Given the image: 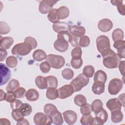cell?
<instances>
[{
  "label": "cell",
  "instance_id": "obj_1",
  "mask_svg": "<svg viewBox=\"0 0 125 125\" xmlns=\"http://www.w3.org/2000/svg\"><path fill=\"white\" fill-rule=\"evenodd\" d=\"M73 36L69 31H65L57 35V39L54 43V47L58 51L64 52L68 48L69 43H71Z\"/></svg>",
  "mask_w": 125,
  "mask_h": 125
},
{
  "label": "cell",
  "instance_id": "obj_2",
  "mask_svg": "<svg viewBox=\"0 0 125 125\" xmlns=\"http://www.w3.org/2000/svg\"><path fill=\"white\" fill-rule=\"evenodd\" d=\"M103 58L104 65L109 69L116 68L118 67L119 63L121 61V58L119 57L117 54L112 49L108 52Z\"/></svg>",
  "mask_w": 125,
  "mask_h": 125
},
{
  "label": "cell",
  "instance_id": "obj_3",
  "mask_svg": "<svg viewBox=\"0 0 125 125\" xmlns=\"http://www.w3.org/2000/svg\"><path fill=\"white\" fill-rule=\"evenodd\" d=\"M96 45L98 51L102 57L105 56L110 50V44L109 38L105 35H100L96 39Z\"/></svg>",
  "mask_w": 125,
  "mask_h": 125
},
{
  "label": "cell",
  "instance_id": "obj_4",
  "mask_svg": "<svg viewBox=\"0 0 125 125\" xmlns=\"http://www.w3.org/2000/svg\"><path fill=\"white\" fill-rule=\"evenodd\" d=\"M89 78L86 77L83 73L80 74L75 79L72 80L70 85L73 88L74 92L80 91L83 87L85 86L89 83Z\"/></svg>",
  "mask_w": 125,
  "mask_h": 125
},
{
  "label": "cell",
  "instance_id": "obj_5",
  "mask_svg": "<svg viewBox=\"0 0 125 125\" xmlns=\"http://www.w3.org/2000/svg\"><path fill=\"white\" fill-rule=\"evenodd\" d=\"M46 61L47 62L51 67L55 69H60L65 64V59L62 56L54 54H49L47 56Z\"/></svg>",
  "mask_w": 125,
  "mask_h": 125
},
{
  "label": "cell",
  "instance_id": "obj_6",
  "mask_svg": "<svg viewBox=\"0 0 125 125\" xmlns=\"http://www.w3.org/2000/svg\"><path fill=\"white\" fill-rule=\"evenodd\" d=\"M32 49L29 44L24 42L15 45L11 50V53L14 55L25 56L30 53Z\"/></svg>",
  "mask_w": 125,
  "mask_h": 125
},
{
  "label": "cell",
  "instance_id": "obj_7",
  "mask_svg": "<svg viewBox=\"0 0 125 125\" xmlns=\"http://www.w3.org/2000/svg\"><path fill=\"white\" fill-rule=\"evenodd\" d=\"M123 82L119 78H114L109 83L108 91L109 94L112 95L117 94L123 88Z\"/></svg>",
  "mask_w": 125,
  "mask_h": 125
},
{
  "label": "cell",
  "instance_id": "obj_8",
  "mask_svg": "<svg viewBox=\"0 0 125 125\" xmlns=\"http://www.w3.org/2000/svg\"><path fill=\"white\" fill-rule=\"evenodd\" d=\"M34 123L36 125H49L52 124L51 118L45 113L38 112L33 118Z\"/></svg>",
  "mask_w": 125,
  "mask_h": 125
},
{
  "label": "cell",
  "instance_id": "obj_9",
  "mask_svg": "<svg viewBox=\"0 0 125 125\" xmlns=\"http://www.w3.org/2000/svg\"><path fill=\"white\" fill-rule=\"evenodd\" d=\"M57 2L58 0H53L41 1L39 6V12L42 14H46L49 13L53 9V6Z\"/></svg>",
  "mask_w": 125,
  "mask_h": 125
},
{
  "label": "cell",
  "instance_id": "obj_10",
  "mask_svg": "<svg viewBox=\"0 0 125 125\" xmlns=\"http://www.w3.org/2000/svg\"><path fill=\"white\" fill-rule=\"evenodd\" d=\"M58 98L64 99L71 96L74 92L73 87L70 84H65L58 89Z\"/></svg>",
  "mask_w": 125,
  "mask_h": 125
},
{
  "label": "cell",
  "instance_id": "obj_11",
  "mask_svg": "<svg viewBox=\"0 0 125 125\" xmlns=\"http://www.w3.org/2000/svg\"><path fill=\"white\" fill-rule=\"evenodd\" d=\"M0 83L1 86L6 84L11 77V72L10 69L3 63H0Z\"/></svg>",
  "mask_w": 125,
  "mask_h": 125
},
{
  "label": "cell",
  "instance_id": "obj_12",
  "mask_svg": "<svg viewBox=\"0 0 125 125\" xmlns=\"http://www.w3.org/2000/svg\"><path fill=\"white\" fill-rule=\"evenodd\" d=\"M64 121L68 125H73L76 123L77 120V115L73 110H68L62 113Z\"/></svg>",
  "mask_w": 125,
  "mask_h": 125
},
{
  "label": "cell",
  "instance_id": "obj_13",
  "mask_svg": "<svg viewBox=\"0 0 125 125\" xmlns=\"http://www.w3.org/2000/svg\"><path fill=\"white\" fill-rule=\"evenodd\" d=\"M113 27L112 22L108 19H103L100 20L98 24L99 29L103 32L110 31Z\"/></svg>",
  "mask_w": 125,
  "mask_h": 125
},
{
  "label": "cell",
  "instance_id": "obj_14",
  "mask_svg": "<svg viewBox=\"0 0 125 125\" xmlns=\"http://www.w3.org/2000/svg\"><path fill=\"white\" fill-rule=\"evenodd\" d=\"M69 31L74 37L79 38L84 35L85 29L83 26L74 25L69 26Z\"/></svg>",
  "mask_w": 125,
  "mask_h": 125
},
{
  "label": "cell",
  "instance_id": "obj_15",
  "mask_svg": "<svg viewBox=\"0 0 125 125\" xmlns=\"http://www.w3.org/2000/svg\"><path fill=\"white\" fill-rule=\"evenodd\" d=\"M113 46L117 50V55L119 58H125V41L124 40L117 41L114 42Z\"/></svg>",
  "mask_w": 125,
  "mask_h": 125
},
{
  "label": "cell",
  "instance_id": "obj_16",
  "mask_svg": "<svg viewBox=\"0 0 125 125\" xmlns=\"http://www.w3.org/2000/svg\"><path fill=\"white\" fill-rule=\"evenodd\" d=\"M69 25L66 22L59 21L53 24V30L58 34L65 32L69 31Z\"/></svg>",
  "mask_w": 125,
  "mask_h": 125
},
{
  "label": "cell",
  "instance_id": "obj_17",
  "mask_svg": "<svg viewBox=\"0 0 125 125\" xmlns=\"http://www.w3.org/2000/svg\"><path fill=\"white\" fill-rule=\"evenodd\" d=\"M107 108L109 109L110 112L116 110H121L122 105L117 98L110 99L106 104Z\"/></svg>",
  "mask_w": 125,
  "mask_h": 125
},
{
  "label": "cell",
  "instance_id": "obj_18",
  "mask_svg": "<svg viewBox=\"0 0 125 125\" xmlns=\"http://www.w3.org/2000/svg\"><path fill=\"white\" fill-rule=\"evenodd\" d=\"M104 83L101 82H95L92 85V91L96 95H100L104 92Z\"/></svg>",
  "mask_w": 125,
  "mask_h": 125
},
{
  "label": "cell",
  "instance_id": "obj_19",
  "mask_svg": "<svg viewBox=\"0 0 125 125\" xmlns=\"http://www.w3.org/2000/svg\"><path fill=\"white\" fill-rule=\"evenodd\" d=\"M51 117L52 123L57 125H61L63 123V120L62 113L58 110L52 113L50 116Z\"/></svg>",
  "mask_w": 125,
  "mask_h": 125
},
{
  "label": "cell",
  "instance_id": "obj_20",
  "mask_svg": "<svg viewBox=\"0 0 125 125\" xmlns=\"http://www.w3.org/2000/svg\"><path fill=\"white\" fill-rule=\"evenodd\" d=\"M25 97L28 101L34 102L38 100L39 98V93L35 89L30 88L26 91Z\"/></svg>",
  "mask_w": 125,
  "mask_h": 125
},
{
  "label": "cell",
  "instance_id": "obj_21",
  "mask_svg": "<svg viewBox=\"0 0 125 125\" xmlns=\"http://www.w3.org/2000/svg\"><path fill=\"white\" fill-rule=\"evenodd\" d=\"M14 40L11 37H1L0 39V48L3 49H8L10 48L13 44Z\"/></svg>",
  "mask_w": 125,
  "mask_h": 125
},
{
  "label": "cell",
  "instance_id": "obj_22",
  "mask_svg": "<svg viewBox=\"0 0 125 125\" xmlns=\"http://www.w3.org/2000/svg\"><path fill=\"white\" fill-rule=\"evenodd\" d=\"M35 84L37 87L41 89L47 88V77L42 76H38L35 79Z\"/></svg>",
  "mask_w": 125,
  "mask_h": 125
},
{
  "label": "cell",
  "instance_id": "obj_23",
  "mask_svg": "<svg viewBox=\"0 0 125 125\" xmlns=\"http://www.w3.org/2000/svg\"><path fill=\"white\" fill-rule=\"evenodd\" d=\"M93 80L94 82H101L105 83L107 80L106 74L104 71L99 70L94 74Z\"/></svg>",
  "mask_w": 125,
  "mask_h": 125
},
{
  "label": "cell",
  "instance_id": "obj_24",
  "mask_svg": "<svg viewBox=\"0 0 125 125\" xmlns=\"http://www.w3.org/2000/svg\"><path fill=\"white\" fill-rule=\"evenodd\" d=\"M69 15V9L65 6H62L57 9V15L59 20L67 18Z\"/></svg>",
  "mask_w": 125,
  "mask_h": 125
},
{
  "label": "cell",
  "instance_id": "obj_25",
  "mask_svg": "<svg viewBox=\"0 0 125 125\" xmlns=\"http://www.w3.org/2000/svg\"><path fill=\"white\" fill-rule=\"evenodd\" d=\"M33 59L37 62H41L45 60L47 57L46 53L42 49H37L33 53Z\"/></svg>",
  "mask_w": 125,
  "mask_h": 125
},
{
  "label": "cell",
  "instance_id": "obj_26",
  "mask_svg": "<svg viewBox=\"0 0 125 125\" xmlns=\"http://www.w3.org/2000/svg\"><path fill=\"white\" fill-rule=\"evenodd\" d=\"M92 110L94 112L95 115L100 112L103 108V104L102 101L100 99H96L93 101L91 104Z\"/></svg>",
  "mask_w": 125,
  "mask_h": 125
},
{
  "label": "cell",
  "instance_id": "obj_27",
  "mask_svg": "<svg viewBox=\"0 0 125 125\" xmlns=\"http://www.w3.org/2000/svg\"><path fill=\"white\" fill-rule=\"evenodd\" d=\"M111 119L112 122L117 123L121 122L123 119V114L121 110H116L111 112Z\"/></svg>",
  "mask_w": 125,
  "mask_h": 125
},
{
  "label": "cell",
  "instance_id": "obj_28",
  "mask_svg": "<svg viewBox=\"0 0 125 125\" xmlns=\"http://www.w3.org/2000/svg\"><path fill=\"white\" fill-rule=\"evenodd\" d=\"M20 84L19 82L17 80L13 79L8 83L6 87V91L7 92H14L20 87Z\"/></svg>",
  "mask_w": 125,
  "mask_h": 125
},
{
  "label": "cell",
  "instance_id": "obj_29",
  "mask_svg": "<svg viewBox=\"0 0 125 125\" xmlns=\"http://www.w3.org/2000/svg\"><path fill=\"white\" fill-rule=\"evenodd\" d=\"M46 96L47 99L54 100L58 98V91L56 88H48L46 92Z\"/></svg>",
  "mask_w": 125,
  "mask_h": 125
},
{
  "label": "cell",
  "instance_id": "obj_30",
  "mask_svg": "<svg viewBox=\"0 0 125 125\" xmlns=\"http://www.w3.org/2000/svg\"><path fill=\"white\" fill-rule=\"evenodd\" d=\"M124 37L123 31L120 28L115 29L112 33V38L113 41L115 42L117 41L123 40Z\"/></svg>",
  "mask_w": 125,
  "mask_h": 125
},
{
  "label": "cell",
  "instance_id": "obj_31",
  "mask_svg": "<svg viewBox=\"0 0 125 125\" xmlns=\"http://www.w3.org/2000/svg\"><path fill=\"white\" fill-rule=\"evenodd\" d=\"M110 2L113 5L117 6V9L120 14L122 15L123 16L125 15V5L123 3V0H111Z\"/></svg>",
  "mask_w": 125,
  "mask_h": 125
},
{
  "label": "cell",
  "instance_id": "obj_32",
  "mask_svg": "<svg viewBox=\"0 0 125 125\" xmlns=\"http://www.w3.org/2000/svg\"><path fill=\"white\" fill-rule=\"evenodd\" d=\"M74 103L79 106H82L87 104V100L85 97L82 94L76 95L74 99Z\"/></svg>",
  "mask_w": 125,
  "mask_h": 125
},
{
  "label": "cell",
  "instance_id": "obj_33",
  "mask_svg": "<svg viewBox=\"0 0 125 125\" xmlns=\"http://www.w3.org/2000/svg\"><path fill=\"white\" fill-rule=\"evenodd\" d=\"M47 18L50 22L53 23L58 22L59 19L57 15V9H52L50 11L47 15Z\"/></svg>",
  "mask_w": 125,
  "mask_h": 125
},
{
  "label": "cell",
  "instance_id": "obj_34",
  "mask_svg": "<svg viewBox=\"0 0 125 125\" xmlns=\"http://www.w3.org/2000/svg\"><path fill=\"white\" fill-rule=\"evenodd\" d=\"M19 109L23 113L24 116L29 115L32 111V106L29 104L27 103H22V104L20 107Z\"/></svg>",
  "mask_w": 125,
  "mask_h": 125
},
{
  "label": "cell",
  "instance_id": "obj_35",
  "mask_svg": "<svg viewBox=\"0 0 125 125\" xmlns=\"http://www.w3.org/2000/svg\"><path fill=\"white\" fill-rule=\"evenodd\" d=\"M90 43L89 38L87 36H82L79 38L78 46L82 47H87Z\"/></svg>",
  "mask_w": 125,
  "mask_h": 125
},
{
  "label": "cell",
  "instance_id": "obj_36",
  "mask_svg": "<svg viewBox=\"0 0 125 125\" xmlns=\"http://www.w3.org/2000/svg\"><path fill=\"white\" fill-rule=\"evenodd\" d=\"M46 77L47 80V88L51 87L57 88L58 84L57 78L53 76H48Z\"/></svg>",
  "mask_w": 125,
  "mask_h": 125
},
{
  "label": "cell",
  "instance_id": "obj_37",
  "mask_svg": "<svg viewBox=\"0 0 125 125\" xmlns=\"http://www.w3.org/2000/svg\"><path fill=\"white\" fill-rule=\"evenodd\" d=\"M95 72L94 67L91 65H87L84 67L83 70V73L88 78H91Z\"/></svg>",
  "mask_w": 125,
  "mask_h": 125
},
{
  "label": "cell",
  "instance_id": "obj_38",
  "mask_svg": "<svg viewBox=\"0 0 125 125\" xmlns=\"http://www.w3.org/2000/svg\"><path fill=\"white\" fill-rule=\"evenodd\" d=\"M93 119L90 114L83 115L81 118L80 122L83 125H92Z\"/></svg>",
  "mask_w": 125,
  "mask_h": 125
},
{
  "label": "cell",
  "instance_id": "obj_39",
  "mask_svg": "<svg viewBox=\"0 0 125 125\" xmlns=\"http://www.w3.org/2000/svg\"><path fill=\"white\" fill-rule=\"evenodd\" d=\"M11 115L14 120H15L17 122L24 118V115L19 108L12 110Z\"/></svg>",
  "mask_w": 125,
  "mask_h": 125
},
{
  "label": "cell",
  "instance_id": "obj_40",
  "mask_svg": "<svg viewBox=\"0 0 125 125\" xmlns=\"http://www.w3.org/2000/svg\"><path fill=\"white\" fill-rule=\"evenodd\" d=\"M57 110L58 109L56 106L52 104H47L43 107L44 112L48 116H50L52 113Z\"/></svg>",
  "mask_w": 125,
  "mask_h": 125
},
{
  "label": "cell",
  "instance_id": "obj_41",
  "mask_svg": "<svg viewBox=\"0 0 125 125\" xmlns=\"http://www.w3.org/2000/svg\"><path fill=\"white\" fill-rule=\"evenodd\" d=\"M6 64L8 67L13 68L17 66L18 60L15 57L10 56L6 60Z\"/></svg>",
  "mask_w": 125,
  "mask_h": 125
},
{
  "label": "cell",
  "instance_id": "obj_42",
  "mask_svg": "<svg viewBox=\"0 0 125 125\" xmlns=\"http://www.w3.org/2000/svg\"><path fill=\"white\" fill-rule=\"evenodd\" d=\"M62 76L64 79L69 80L73 78L74 76V72L70 68H65L62 72Z\"/></svg>",
  "mask_w": 125,
  "mask_h": 125
},
{
  "label": "cell",
  "instance_id": "obj_43",
  "mask_svg": "<svg viewBox=\"0 0 125 125\" xmlns=\"http://www.w3.org/2000/svg\"><path fill=\"white\" fill-rule=\"evenodd\" d=\"M70 63L73 68L75 69H79L82 66L83 62L82 58H72Z\"/></svg>",
  "mask_w": 125,
  "mask_h": 125
},
{
  "label": "cell",
  "instance_id": "obj_44",
  "mask_svg": "<svg viewBox=\"0 0 125 125\" xmlns=\"http://www.w3.org/2000/svg\"><path fill=\"white\" fill-rule=\"evenodd\" d=\"M10 31V27L5 21H0V34H7Z\"/></svg>",
  "mask_w": 125,
  "mask_h": 125
},
{
  "label": "cell",
  "instance_id": "obj_45",
  "mask_svg": "<svg viewBox=\"0 0 125 125\" xmlns=\"http://www.w3.org/2000/svg\"><path fill=\"white\" fill-rule=\"evenodd\" d=\"M95 116L97 117L100 120H101L104 124L107 121L108 119L107 113L104 108H103L102 110L100 112L96 114Z\"/></svg>",
  "mask_w": 125,
  "mask_h": 125
},
{
  "label": "cell",
  "instance_id": "obj_46",
  "mask_svg": "<svg viewBox=\"0 0 125 125\" xmlns=\"http://www.w3.org/2000/svg\"><path fill=\"white\" fill-rule=\"evenodd\" d=\"M72 58H82V51L79 46L73 48L71 53Z\"/></svg>",
  "mask_w": 125,
  "mask_h": 125
},
{
  "label": "cell",
  "instance_id": "obj_47",
  "mask_svg": "<svg viewBox=\"0 0 125 125\" xmlns=\"http://www.w3.org/2000/svg\"><path fill=\"white\" fill-rule=\"evenodd\" d=\"M91 105L89 104H85L81 106L80 111L83 115L90 114L92 112Z\"/></svg>",
  "mask_w": 125,
  "mask_h": 125
},
{
  "label": "cell",
  "instance_id": "obj_48",
  "mask_svg": "<svg viewBox=\"0 0 125 125\" xmlns=\"http://www.w3.org/2000/svg\"><path fill=\"white\" fill-rule=\"evenodd\" d=\"M24 42L29 44L32 49H35L37 46V42L36 39L32 37H27L24 39Z\"/></svg>",
  "mask_w": 125,
  "mask_h": 125
},
{
  "label": "cell",
  "instance_id": "obj_49",
  "mask_svg": "<svg viewBox=\"0 0 125 125\" xmlns=\"http://www.w3.org/2000/svg\"><path fill=\"white\" fill-rule=\"evenodd\" d=\"M50 65L46 61H44L41 62L40 65V69L41 71L43 73H48L50 71Z\"/></svg>",
  "mask_w": 125,
  "mask_h": 125
},
{
  "label": "cell",
  "instance_id": "obj_50",
  "mask_svg": "<svg viewBox=\"0 0 125 125\" xmlns=\"http://www.w3.org/2000/svg\"><path fill=\"white\" fill-rule=\"evenodd\" d=\"M14 92L17 98H22L25 95L26 90L23 87H20L15 91H14Z\"/></svg>",
  "mask_w": 125,
  "mask_h": 125
},
{
  "label": "cell",
  "instance_id": "obj_51",
  "mask_svg": "<svg viewBox=\"0 0 125 125\" xmlns=\"http://www.w3.org/2000/svg\"><path fill=\"white\" fill-rule=\"evenodd\" d=\"M10 107L12 110L19 108L21 105L22 104V102L21 100L18 99H15L12 102L10 103Z\"/></svg>",
  "mask_w": 125,
  "mask_h": 125
},
{
  "label": "cell",
  "instance_id": "obj_52",
  "mask_svg": "<svg viewBox=\"0 0 125 125\" xmlns=\"http://www.w3.org/2000/svg\"><path fill=\"white\" fill-rule=\"evenodd\" d=\"M17 98L14 92H7L6 96V101L7 102L11 103Z\"/></svg>",
  "mask_w": 125,
  "mask_h": 125
},
{
  "label": "cell",
  "instance_id": "obj_53",
  "mask_svg": "<svg viewBox=\"0 0 125 125\" xmlns=\"http://www.w3.org/2000/svg\"><path fill=\"white\" fill-rule=\"evenodd\" d=\"M125 62L124 61H120L118 65L120 72L123 76L125 74Z\"/></svg>",
  "mask_w": 125,
  "mask_h": 125
},
{
  "label": "cell",
  "instance_id": "obj_54",
  "mask_svg": "<svg viewBox=\"0 0 125 125\" xmlns=\"http://www.w3.org/2000/svg\"><path fill=\"white\" fill-rule=\"evenodd\" d=\"M0 61L2 62L6 59L7 55V51L5 49H0Z\"/></svg>",
  "mask_w": 125,
  "mask_h": 125
},
{
  "label": "cell",
  "instance_id": "obj_55",
  "mask_svg": "<svg viewBox=\"0 0 125 125\" xmlns=\"http://www.w3.org/2000/svg\"><path fill=\"white\" fill-rule=\"evenodd\" d=\"M120 103L121 104V105H122L123 107H124V103H125V93H123L121 95H120L118 97V98L117 99Z\"/></svg>",
  "mask_w": 125,
  "mask_h": 125
},
{
  "label": "cell",
  "instance_id": "obj_56",
  "mask_svg": "<svg viewBox=\"0 0 125 125\" xmlns=\"http://www.w3.org/2000/svg\"><path fill=\"white\" fill-rule=\"evenodd\" d=\"M0 125H10L11 123L9 120L6 119V118H1L0 120Z\"/></svg>",
  "mask_w": 125,
  "mask_h": 125
},
{
  "label": "cell",
  "instance_id": "obj_57",
  "mask_svg": "<svg viewBox=\"0 0 125 125\" xmlns=\"http://www.w3.org/2000/svg\"><path fill=\"white\" fill-rule=\"evenodd\" d=\"M17 125H29V123L28 122V120L23 118L21 120L18 121Z\"/></svg>",
  "mask_w": 125,
  "mask_h": 125
},
{
  "label": "cell",
  "instance_id": "obj_58",
  "mask_svg": "<svg viewBox=\"0 0 125 125\" xmlns=\"http://www.w3.org/2000/svg\"><path fill=\"white\" fill-rule=\"evenodd\" d=\"M6 93L4 92L2 89H0V101L6 100Z\"/></svg>",
  "mask_w": 125,
  "mask_h": 125
}]
</instances>
